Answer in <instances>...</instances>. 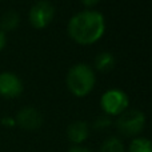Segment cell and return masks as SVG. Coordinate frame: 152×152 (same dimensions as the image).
Instances as JSON below:
<instances>
[{"label":"cell","instance_id":"5","mask_svg":"<svg viewBox=\"0 0 152 152\" xmlns=\"http://www.w3.org/2000/svg\"><path fill=\"white\" fill-rule=\"evenodd\" d=\"M29 23L36 29H43L50 26L55 18V7L47 0H40L35 3L29 10Z\"/></svg>","mask_w":152,"mask_h":152},{"label":"cell","instance_id":"8","mask_svg":"<svg viewBox=\"0 0 152 152\" xmlns=\"http://www.w3.org/2000/svg\"><path fill=\"white\" fill-rule=\"evenodd\" d=\"M88 135H89V127L86 121L81 120L74 121L67 128V137L74 144H81L83 142H86Z\"/></svg>","mask_w":152,"mask_h":152},{"label":"cell","instance_id":"14","mask_svg":"<svg viewBox=\"0 0 152 152\" xmlns=\"http://www.w3.org/2000/svg\"><path fill=\"white\" fill-rule=\"evenodd\" d=\"M68 152H94V151L88 150V148H86V147H80V145H75V147L69 148Z\"/></svg>","mask_w":152,"mask_h":152},{"label":"cell","instance_id":"16","mask_svg":"<svg viewBox=\"0 0 152 152\" xmlns=\"http://www.w3.org/2000/svg\"><path fill=\"white\" fill-rule=\"evenodd\" d=\"M5 43H7V37H5V34L0 29V51L5 47Z\"/></svg>","mask_w":152,"mask_h":152},{"label":"cell","instance_id":"15","mask_svg":"<svg viewBox=\"0 0 152 152\" xmlns=\"http://www.w3.org/2000/svg\"><path fill=\"white\" fill-rule=\"evenodd\" d=\"M100 1H102V0H81V3H83L86 7H95V5L99 4Z\"/></svg>","mask_w":152,"mask_h":152},{"label":"cell","instance_id":"13","mask_svg":"<svg viewBox=\"0 0 152 152\" xmlns=\"http://www.w3.org/2000/svg\"><path fill=\"white\" fill-rule=\"evenodd\" d=\"M111 126V119L108 115H103L96 118V120L94 121V128L95 129H104L107 127Z\"/></svg>","mask_w":152,"mask_h":152},{"label":"cell","instance_id":"9","mask_svg":"<svg viewBox=\"0 0 152 152\" xmlns=\"http://www.w3.org/2000/svg\"><path fill=\"white\" fill-rule=\"evenodd\" d=\"M95 67L100 72H104V74L110 72L115 67V56L108 51H103V52L97 53L95 58Z\"/></svg>","mask_w":152,"mask_h":152},{"label":"cell","instance_id":"12","mask_svg":"<svg viewBox=\"0 0 152 152\" xmlns=\"http://www.w3.org/2000/svg\"><path fill=\"white\" fill-rule=\"evenodd\" d=\"M128 152H152V142L145 137H136L129 144Z\"/></svg>","mask_w":152,"mask_h":152},{"label":"cell","instance_id":"7","mask_svg":"<svg viewBox=\"0 0 152 152\" xmlns=\"http://www.w3.org/2000/svg\"><path fill=\"white\" fill-rule=\"evenodd\" d=\"M16 123L23 129L27 131H35L40 128L43 123V116L36 108L34 107H24L16 115Z\"/></svg>","mask_w":152,"mask_h":152},{"label":"cell","instance_id":"11","mask_svg":"<svg viewBox=\"0 0 152 152\" xmlns=\"http://www.w3.org/2000/svg\"><path fill=\"white\" fill-rule=\"evenodd\" d=\"M100 152H126L124 150V144L119 137H108L103 142L102 147H100Z\"/></svg>","mask_w":152,"mask_h":152},{"label":"cell","instance_id":"2","mask_svg":"<svg viewBox=\"0 0 152 152\" xmlns=\"http://www.w3.org/2000/svg\"><path fill=\"white\" fill-rule=\"evenodd\" d=\"M66 83L71 94L77 97H84L94 89L96 77L92 68L87 64L79 63L69 68L66 77Z\"/></svg>","mask_w":152,"mask_h":152},{"label":"cell","instance_id":"6","mask_svg":"<svg viewBox=\"0 0 152 152\" xmlns=\"http://www.w3.org/2000/svg\"><path fill=\"white\" fill-rule=\"evenodd\" d=\"M23 88V81L18 75L12 72L0 74V96L13 99V97L20 96Z\"/></svg>","mask_w":152,"mask_h":152},{"label":"cell","instance_id":"3","mask_svg":"<svg viewBox=\"0 0 152 152\" xmlns=\"http://www.w3.org/2000/svg\"><path fill=\"white\" fill-rule=\"evenodd\" d=\"M145 116L139 110H128L120 113L116 120V128L124 136H136L144 129Z\"/></svg>","mask_w":152,"mask_h":152},{"label":"cell","instance_id":"1","mask_svg":"<svg viewBox=\"0 0 152 152\" xmlns=\"http://www.w3.org/2000/svg\"><path fill=\"white\" fill-rule=\"evenodd\" d=\"M105 32V20L103 13L86 10L69 19L68 35L75 43L89 45L96 43Z\"/></svg>","mask_w":152,"mask_h":152},{"label":"cell","instance_id":"4","mask_svg":"<svg viewBox=\"0 0 152 152\" xmlns=\"http://www.w3.org/2000/svg\"><path fill=\"white\" fill-rule=\"evenodd\" d=\"M128 103L129 100L127 94L118 88L105 91L100 99V105L105 115L108 116H119L120 113H123L124 111H127Z\"/></svg>","mask_w":152,"mask_h":152},{"label":"cell","instance_id":"10","mask_svg":"<svg viewBox=\"0 0 152 152\" xmlns=\"http://www.w3.org/2000/svg\"><path fill=\"white\" fill-rule=\"evenodd\" d=\"M19 23H20V16L16 11H7L1 15L0 18V29L3 32H7V31H13V29L18 28Z\"/></svg>","mask_w":152,"mask_h":152}]
</instances>
